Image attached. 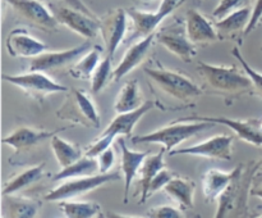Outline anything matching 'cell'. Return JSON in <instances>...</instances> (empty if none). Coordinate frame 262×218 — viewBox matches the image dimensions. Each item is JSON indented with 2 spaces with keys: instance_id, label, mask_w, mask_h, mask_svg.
Here are the masks:
<instances>
[{
  "instance_id": "6da1fadb",
  "label": "cell",
  "mask_w": 262,
  "mask_h": 218,
  "mask_svg": "<svg viewBox=\"0 0 262 218\" xmlns=\"http://www.w3.org/2000/svg\"><path fill=\"white\" fill-rule=\"evenodd\" d=\"M49 8L60 25L87 40L94 38L100 31V19L95 18L78 0H53Z\"/></svg>"
},
{
  "instance_id": "7a4b0ae2",
  "label": "cell",
  "mask_w": 262,
  "mask_h": 218,
  "mask_svg": "<svg viewBox=\"0 0 262 218\" xmlns=\"http://www.w3.org/2000/svg\"><path fill=\"white\" fill-rule=\"evenodd\" d=\"M197 71L202 78L217 91L241 94L253 87L248 74L241 73L235 67L215 66V64L199 62Z\"/></svg>"
},
{
  "instance_id": "3957f363",
  "label": "cell",
  "mask_w": 262,
  "mask_h": 218,
  "mask_svg": "<svg viewBox=\"0 0 262 218\" xmlns=\"http://www.w3.org/2000/svg\"><path fill=\"white\" fill-rule=\"evenodd\" d=\"M215 123L212 122H192V123H173L166 127L156 130L147 135L135 136L132 137L133 144H160L166 153H170L176 146L183 141L193 137L197 133L207 130Z\"/></svg>"
},
{
  "instance_id": "277c9868",
  "label": "cell",
  "mask_w": 262,
  "mask_h": 218,
  "mask_svg": "<svg viewBox=\"0 0 262 218\" xmlns=\"http://www.w3.org/2000/svg\"><path fill=\"white\" fill-rule=\"evenodd\" d=\"M143 71L165 94L182 102L196 99L202 94V90L194 82H192L191 78L178 72L170 71L163 67H158V68L146 67Z\"/></svg>"
},
{
  "instance_id": "5b68a950",
  "label": "cell",
  "mask_w": 262,
  "mask_h": 218,
  "mask_svg": "<svg viewBox=\"0 0 262 218\" xmlns=\"http://www.w3.org/2000/svg\"><path fill=\"white\" fill-rule=\"evenodd\" d=\"M56 115L61 120L71 121L84 127H100L99 112L91 97L83 90L72 89Z\"/></svg>"
},
{
  "instance_id": "8992f818",
  "label": "cell",
  "mask_w": 262,
  "mask_h": 218,
  "mask_svg": "<svg viewBox=\"0 0 262 218\" xmlns=\"http://www.w3.org/2000/svg\"><path fill=\"white\" fill-rule=\"evenodd\" d=\"M122 179L119 173L117 172H106V173H95L90 176L76 177V179L66 180V182L60 184L49 191L46 194L45 199L48 202H60L66 199H73V197L79 196V195L87 194L90 191H94L97 187L102 186L109 182L118 181Z\"/></svg>"
},
{
  "instance_id": "52a82bcc",
  "label": "cell",
  "mask_w": 262,
  "mask_h": 218,
  "mask_svg": "<svg viewBox=\"0 0 262 218\" xmlns=\"http://www.w3.org/2000/svg\"><path fill=\"white\" fill-rule=\"evenodd\" d=\"M3 80L19 87L33 97H42L49 94L68 91V87L54 81L42 71H30L20 74H4Z\"/></svg>"
},
{
  "instance_id": "ba28073f",
  "label": "cell",
  "mask_w": 262,
  "mask_h": 218,
  "mask_svg": "<svg viewBox=\"0 0 262 218\" xmlns=\"http://www.w3.org/2000/svg\"><path fill=\"white\" fill-rule=\"evenodd\" d=\"M173 155H194L210 159H222L230 161L233 156V137L228 135H217L201 141L196 145L187 146L182 149H173L170 151Z\"/></svg>"
},
{
  "instance_id": "9c48e42d",
  "label": "cell",
  "mask_w": 262,
  "mask_h": 218,
  "mask_svg": "<svg viewBox=\"0 0 262 218\" xmlns=\"http://www.w3.org/2000/svg\"><path fill=\"white\" fill-rule=\"evenodd\" d=\"M128 12L123 8H115L100 19V32L105 43L107 55L114 56L127 32Z\"/></svg>"
},
{
  "instance_id": "30bf717a",
  "label": "cell",
  "mask_w": 262,
  "mask_h": 218,
  "mask_svg": "<svg viewBox=\"0 0 262 218\" xmlns=\"http://www.w3.org/2000/svg\"><path fill=\"white\" fill-rule=\"evenodd\" d=\"M178 121L183 122H212L219 125L228 126L241 140L255 146H262V130L260 127V121H241L233 120L228 117H204V115H189L186 118H179Z\"/></svg>"
},
{
  "instance_id": "8fae6325",
  "label": "cell",
  "mask_w": 262,
  "mask_h": 218,
  "mask_svg": "<svg viewBox=\"0 0 262 218\" xmlns=\"http://www.w3.org/2000/svg\"><path fill=\"white\" fill-rule=\"evenodd\" d=\"M10 7L25 19L35 25L36 27L42 28L43 31H56L59 25L58 19L50 8H46L38 0H7Z\"/></svg>"
},
{
  "instance_id": "7c38bea8",
  "label": "cell",
  "mask_w": 262,
  "mask_h": 218,
  "mask_svg": "<svg viewBox=\"0 0 262 218\" xmlns=\"http://www.w3.org/2000/svg\"><path fill=\"white\" fill-rule=\"evenodd\" d=\"M91 49V44L89 41L76 48L67 49L63 51H51V53H42L36 58H32L30 63V71H50V69L60 68L67 64L78 61L81 55Z\"/></svg>"
},
{
  "instance_id": "4fadbf2b",
  "label": "cell",
  "mask_w": 262,
  "mask_h": 218,
  "mask_svg": "<svg viewBox=\"0 0 262 218\" xmlns=\"http://www.w3.org/2000/svg\"><path fill=\"white\" fill-rule=\"evenodd\" d=\"M156 38L166 50L187 63L196 55V46L188 38L186 30L182 27L174 26L173 28H163V31L156 35Z\"/></svg>"
},
{
  "instance_id": "5bb4252c",
  "label": "cell",
  "mask_w": 262,
  "mask_h": 218,
  "mask_svg": "<svg viewBox=\"0 0 262 218\" xmlns=\"http://www.w3.org/2000/svg\"><path fill=\"white\" fill-rule=\"evenodd\" d=\"M5 45L13 58H36L46 49L45 44L30 35L26 28H14L10 31Z\"/></svg>"
},
{
  "instance_id": "9a60e30c",
  "label": "cell",
  "mask_w": 262,
  "mask_h": 218,
  "mask_svg": "<svg viewBox=\"0 0 262 218\" xmlns=\"http://www.w3.org/2000/svg\"><path fill=\"white\" fill-rule=\"evenodd\" d=\"M241 168L237 167L230 172L219 171V169H210L202 176V190L204 196L207 202H215L219 199L225 191L230 187V185L239 179Z\"/></svg>"
},
{
  "instance_id": "2e32d148",
  "label": "cell",
  "mask_w": 262,
  "mask_h": 218,
  "mask_svg": "<svg viewBox=\"0 0 262 218\" xmlns=\"http://www.w3.org/2000/svg\"><path fill=\"white\" fill-rule=\"evenodd\" d=\"M154 38H155V33L146 36V37H142V40L133 44V45L128 49L127 53L124 54V56H123L122 61H120V63L118 64L117 68L113 71V81L119 82L123 77L127 76L129 72H132L136 67L140 66V64L142 63L143 59L147 55L148 50H150L151 45H152Z\"/></svg>"
},
{
  "instance_id": "e0dca14e",
  "label": "cell",
  "mask_w": 262,
  "mask_h": 218,
  "mask_svg": "<svg viewBox=\"0 0 262 218\" xmlns=\"http://www.w3.org/2000/svg\"><path fill=\"white\" fill-rule=\"evenodd\" d=\"M186 32L193 44L214 43L219 38L215 26L197 9H189L187 12Z\"/></svg>"
},
{
  "instance_id": "ac0fdd59",
  "label": "cell",
  "mask_w": 262,
  "mask_h": 218,
  "mask_svg": "<svg viewBox=\"0 0 262 218\" xmlns=\"http://www.w3.org/2000/svg\"><path fill=\"white\" fill-rule=\"evenodd\" d=\"M127 12L135 26V36H142V37L155 33V30L159 27V25L171 14L170 10L166 9L161 4L155 13L143 12V10L135 9V8H129Z\"/></svg>"
},
{
  "instance_id": "d6986e66",
  "label": "cell",
  "mask_w": 262,
  "mask_h": 218,
  "mask_svg": "<svg viewBox=\"0 0 262 218\" xmlns=\"http://www.w3.org/2000/svg\"><path fill=\"white\" fill-rule=\"evenodd\" d=\"M120 149H122V171L123 176H124V203L128 202V197H129V190L132 187V182L135 180V177L137 176V173L140 172L141 166H142L143 161L146 159V156L148 155V151H135L130 150L127 146L125 141L120 140L119 141Z\"/></svg>"
},
{
  "instance_id": "ffe728a7",
  "label": "cell",
  "mask_w": 262,
  "mask_h": 218,
  "mask_svg": "<svg viewBox=\"0 0 262 218\" xmlns=\"http://www.w3.org/2000/svg\"><path fill=\"white\" fill-rule=\"evenodd\" d=\"M154 107L151 100L143 103L140 108L130 112L118 113L117 117L110 122V125L105 128L102 133H113L115 136H129L133 132V128L137 125L138 121L143 117L147 112H150Z\"/></svg>"
},
{
  "instance_id": "44dd1931",
  "label": "cell",
  "mask_w": 262,
  "mask_h": 218,
  "mask_svg": "<svg viewBox=\"0 0 262 218\" xmlns=\"http://www.w3.org/2000/svg\"><path fill=\"white\" fill-rule=\"evenodd\" d=\"M55 132L50 131H40L30 127H19L13 131L9 136L3 138V143L14 148L15 153L26 150L28 148L42 143L46 138H51Z\"/></svg>"
},
{
  "instance_id": "7402d4cb",
  "label": "cell",
  "mask_w": 262,
  "mask_h": 218,
  "mask_svg": "<svg viewBox=\"0 0 262 218\" xmlns=\"http://www.w3.org/2000/svg\"><path fill=\"white\" fill-rule=\"evenodd\" d=\"M164 153L166 150L164 148L156 154H148L143 161L142 166L140 168V184H141V203L146 202L148 197V191H150V185L152 182L154 177L159 173L163 168H165L164 163Z\"/></svg>"
},
{
  "instance_id": "603a6c76",
  "label": "cell",
  "mask_w": 262,
  "mask_h": 218,
  "mask_svg": "<svg viewBox=\"0 0 262 218\" xmlns=\"http://www.w3.org/2000/svg\"><path fill=\"white\" fill-rule=\"evenodd\" d=\"M251 15H252V9L246 7L232 12L222 19H217L215 22V28H216L219 37H228L239 31L245 32L246 27L250 23Z\"/></svg>"
},
{
  "instance_id": "cb8c5ba5",
  "label": "cell",
  "mask_w": 262,
  "mask_h": 218,
  "mask_svg": "<svg viewBox=\"0 0 262 218\" xmlns=\"http://www.w3.org/2000/svg\"><path fill=\"white\" fill-rule=\"evenodd\" d=\"M166 194L176 200L184 209H191L193 207V195L196 184L183 177H173L164 187Z\"/></svg>"
},
{
  "instance_id": "d4e9b609",
  "label": "cell",
  "mask_w": 262,
  "mask_h": 218,
  "mask_svg": "<svg viewBox=\"0 0 262 218\" xmlns=\"http://www.w3.org/2000/svg\"><path fill=\"white\" fill-rule=\"evenodd\" d=\"M99 172V161L97 158L92 156H82L77 162H74L71 166L61 168L60 172L53 177L54 181H66L69 179H76V177L90 176Z\"/></svg>"
},
{
  "instance_id": "484cf974",
  "label": "cell",
  "mask_w": 262,
  "mask_h": 218,
  "mask_svg": "<svg viewBox=\"0 0 262 218\" xmlns=\"http://www.w3.org/2000/svg\"><path fill=\"white\" fill-rule=\"evenodd\" d=\"M142 99L140 94V86H138L137 80L128 81L124 86L120 89L115 100L114 109L117 113H125L135 110L142 105Z\"/></svg>"
},
{
  "instance_id": "4316f807",
  "label": "cell",
  "mask_w": 262,
  "mask_h": 218,
  "mask_svg": "<svg viewBox=\"0 0 262 218\" xmlns=\"http://www.w3.org/2000/svg\"><path fill=\"white\" fill-rule=\"evenodd\" d=\"M50 144L51 149H53L54 151V155H55L56 161H58L59 166H60L61 168H66V167L71 166L74 162H77L78 159L82 158V151L78 146L63 140V138L59 137L56 133L53 135Z\"/></svg>"
},
{
  "instance_id": "83f0119b",
  "label": "cell",
  "mask_w": 262,
  "mask_h": 218,
  "mask_svg": "<svg viewBox=\"0 0 262 218\" xmlns=\"http://www.w3.org/2000/svg\"><path fill=\"white\" fill-rule=\"evenodd\" d=\"M101 56V49L94 46L87 53L83 54L81 59L76 62L71 68V74L74 78H91L95 69L97 68Z\"/></svg>"
},
{
  "instance_id": "f1b7e54d",
  "label": "cell",
  "mask_w": 262,
  "mask_h": 218,
  "mask_svg": "<svg viewBox=\"0 0 262 218\" xmlns=\"http://www.w3.org/2000/svg\"><path fill=\"white\" fill-rule=\"evenodd\" d=\"M43 168H45V164H37V166H33L31 167V168H27L26 171L20 172L19 174L13 177V179L5 185L4 190H3V194H4L5 196H7V195H13L17 191H19V190L30 186L33 182L38 181V180L42 177Z\"/></svg>"
},
{
  "instance_id": "f546056e",
  "label": "cell",
  "mask_w": 262,
  "mask_h": 218,
  "mask_svg": "<svg viewBox=\"0 0 262 218\" xmlns=\"http://www.w3.org/2000/svg\"><path fill=\"white\" fill-rule=\"evenodd\" d=\"M61 212L67 218H92L100 213V205L95 202H76L66 199L60 200Z\"/></svg>"
},
{
  "instance_id": "4dcf8cb0",
  "label": "cell",
  "mask_w": 262,
  "mask_h": 218,
  "mask_svg": "<svg viewBox=\"0 0 262 218\" xmlns=\"http://www.w3.org/2000/svg\"><path fill=\"white\" fill-rule=\"evenodd\" d=\"M7 196H10L7 204L10 217L32 218L37 214L38 205L33 200L26 199V197H13L12 195H7Z\"/></svg>"
},
{
  "instance_id": "1f68e13d",
  "label": "cell",
  "mask_w": 262,
  "mask_h": 218,
  "mask_svg": "<svg viewBox=\"0 0 262 218\" xmlns=\"http://www.w3.org/2000/svg\"><path fill=\"white\" fill-rule=\"evenodd\" d=\"M113 76V67H112V56L107 55L106 58L102 59L99 63L97 68L95 69L94 74L91 76V89L94 94L101 91L105 87L106 82Z\"/></svg>"
},
{
  "instance_id": "d6a6232c",
  "label": "cell",
  "mask_w": 262,
  "mask_h": 218,
  "mask_svg": "<svg viewBox=\"0 0 262 218\" xmlns=\"http://www.w3.org/2000/svg\"><path fill=\"white\" fill-rule=\"evenodd\" d=\"M232 55L234 56L238 62H239L241 66H242V68H243V71H245V73H247L248 77L251 78V81H252L253 89L256 90V92H257L260 96H262V73L257 72L256 69H253L252 67L247 63V61L243 58V55L241 54L239 49L238 48H233Z\"/></svg>"
},
{
  "instance_id": "836d02e7",
  "label": "cell",
  "mask_w": 262,
  "mask_h": 218,
  "mask_svg": "<svg viewBox=\"0 0 262 218\" xmlns=\"http://www.w3.org/2000/svg\"><path fill=\"white\" fill-rule=\"evenodd\" d=\"M250 2L251 0H220L219 4L216 5V8L212 12V15L216 19H222V18L230 14L232 12L246 8Z\"/></svg>"
},
{
  "instance_id": "e575fe53",
  "label": "cell",
  "mask_w": 262,
  "mask_h": 218,
  "mask_svg": "<svg viewBox=\"0 0 262 218\" xmlns=\"http://www.w3.org/2000/svg\"><path fill=\"white\" fill-rule=\"evenodd\" d=\"M115 137H117V136L113 135V133H102L96 141H94V144H91V145L87 148L84 155L97 158L100 154L104 153L106 149H109L110 146H112V143L114 141Z\"/></svg>"
},
{
  "instance_id": "d590c367",
  "label": "cell",
  "mask_w": 262,
  "mask_h": 218,
  "mask_svg": "<svg viewBox=\"0 0 262 218\" xmlns=\"http://www.w3.org/2000/svg\"><path fill=\"white\" fill-rule=\"evenodd\" d=\"M173 177H174L173 173H171L170 171H168V169H165V168L161 169V171L159 172L155 177H154L152 182H151L150 191H148V197H150L154 192L164 189V187L166 186V184H168V182L170 181Z\"/></svg>"
},
{
  "instance_id": "8d00e7d4",
  "label": "cell",
  "mask_w": 262,
  "mask_h": 218,
  "mask_svg": "<svg viewBox=\"0 0 262 218\" xmlns=\"http://www.w3.org/2000/svg\"><path fill=\"white\" fill-rule=\"evenodd\" d=\"M148 217L155 218H181L182 214L178 209L169 205H160L148 210Z\"/></svg>"
},
{
  "instance_id": "74e56055",
  "label": "cell",
  "mask_w": 262,
  "mask_h": 218,
  "mask_svg": "<svg viewBox=\"0 0 262 218\" xmlns=\"http://www.w3.org/2000/svg\"><path fill=\"white\" fill-rule=\"evenodd\" d=\"M97 161H99L100 173H106V172H110V169H112V167L114 166V162H115V154L112 146H110L109 149H106L104 153L100 154V155L97 156Z\"/></svg>"
},
{
  "instance_id": "f35d334b",
  "label": "cell",
  "mask_w": 262,
  "mask_h": 218,
  "mask_svg": "<svg viewBox=\"0 0 262 218\" xmlns=\"http://www.w3.org/2000/svg\"><path fill=\"white\" fill-rule=\"evenodd\" d=\"M261 18H262V0H256L255 7H253L252 9V15H251L250 23H248L247 27H246L245 30L246 35H248V33L252 32V31L255 30L256 26L261 22Z\"/></svg>"
},
{
  "instance_id": "ab89813d",
  "label": "cell",
  "mask_w": 262,
  "mask_h": 218,
  "mask_svg": "<svg viewBox=\"0 0 262 218\" xmlns=\"http://www.w3.org/2000/svg\"><path fill=\"white\" fill-rule=\"evenodd\" d=\"M252 195H255V196L260 197V199H262V186L261 187H257V189L252 190Z\"/></svg>"
},
{
  "instance_id": "60d3db41",
  "label": "cell",
  "mask_w": 262,
  "mask_h": 218,
  "mask_svg": "<svg viewBox=\"0 0 262 218\" xmlns=\"http://www.w3.org/2000/svg\"><path fill=\"white\" fill-rule=\"evenodd\" d=\"M258 167H260V168H262V159L260 162H258Z\"/></svg>"
},
{
  "instance_id": "b9f144b4",
  "label": "cell",
  "mask_w": 262,
  "mask_h": 218,
  "mask_svg": "<svg viewBox=\"0 0 262 218\" xmlns=\"http://www.w3.org/2000/svg\"><path fill=\"white\" fill-rule=\"evenodd\" d=\"M141 2H146V3H147V2H152V0H141Z\"/></svg>"
},
{
  "instance_id": "7bdbcfd3",
  "label": "cell",
  "mask_w": 262,
  "mask_h": 218,
  "mask_svg": "<svg viewBox=\"0 0 262 218\" xmlns=\"http://www.w3.org/2000/svg\"><path fill=\"white\" fill-rule=\"evenodd\" d=\"M261 22H262V18H261Z\"/></svg>"
}]
</instances>
